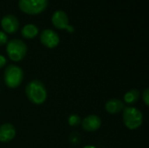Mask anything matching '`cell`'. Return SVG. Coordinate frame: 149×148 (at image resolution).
<instances>
[{
	"instance_id": "7",
	"label": "cell",
	"mask_w": 149,
	"mask_h": 148,
	"mask_svg": "<svg viewBox=\"0 0 149 148\" xmlns=\"http://www.w3.org/2000/svg\"><path fill=\"white\" fill-rule=\"evenodd\" d=\"M40 41L47 48H55L59 44V37L56 31L45 29L40 34Z\"/></svg>"
},
{
	"instance_id": "18",
	"label": "cell",
	"mask_w": 149,
	"mask_h": 148,
	"mask_svg": "<svg viewBox=\"0 0 149 148\" xmlns=\"http://www.w3.org/2000/svg\"><path fill=\"white\" fill-rule=\"evenodd\" d=\"M83 148H96L95 147H93V146H86V147H84Z\"/></svg>"
},
{
	"instance_id": "8",
	"label": "cell",
	"mask_w": 149,
	"mask_h": 148,
	"mask_svg": "<svg viewBox=\"0 0 149 148\" xmlns=\"http://www.w3.org/2000/svg\"><path fill=\"white\" fill-rule=\"evenodd\" d=\"M1 26L4 32L9 34L15 33L19 28V21L14 15H5L1 20Z\"/></svg>"
},
{
	"instance_id": "13",
	"label": "cell",
	"mask_w": 149,
	"mask_h": 148,
	"mask_svg": "<svg viewBox=\"0 0 149 148\" xmlns=\"http://www.w3.org/2000/svg\"><path fill=\"white\" fill-rule=\"evenodd\" d=\"M140 96H141V92L139 90L132 89L124 95V101L128 105H134L139 100Z\"/></svg>"
},
{
	"instance_id": "4",
	"label": "cell",
	"mask_w": 149,
	"mask_h": 148,
	"mask_svg": "<svg viewBox=\"0 0 149 148\" xmlns=\"http://www.w3.org/2000/svg\"><path fill=\"white\" fill-rule=\"evenodd\" d=\"M24 79V72L23 70L16 65H10L6 67L3 74V79L5 85L9 88H17L18 87Z\"/></svg>"
},
{
	"instance_id": "12",
	"label": "cell",
	"mask_w": 149,
	"mask_h": 148,
	"mask_svg": "<svg viewBox=\"0 0 149 148\" xmlns=\"http://www.w3.org/2000/svg\"><path fill=\"white\" fill-rule=\"evenodd\" d=\"M38 33V28L37 25H35L33 24H25L21 31L22 36L27 39H31V38H36Z\"/></svg>"
},
{
	"instance_id": "16",
	"label": "cell",
	"mask_w": 149,
	"mask_h": 148,
	"mask_svg": "<svg viewBox=\"0 0 149 148\" xmlns=\"http://www.w3.org/2000/svg\"><path fill=\"white\" fill-rule=\"evenodd\" d=\"M142 99H143V101H144L145 105H146L147 106H148V105H149V89L148 88H147V89L143 92V93H142Z\"/></svg>"
},
{
	"instance_id": "6",
	"label": "cell",
	"mask_w": 149,
	"mask_h": 148,
	"mask_svg": "<svg viewBox=\"0 0 149 148\" xmlns=\"http://www.w3.org/2000/svg\"><path fill=\"white\" fill-rule=\"evenodd\" d=\"M52 24L59 30L66 29L69 32H73L74 29L72 26L69 25V18L66 13L61 10H56L52 17Z\"/></svg>"
},
{
	"instance_id": "2",
	"label": "cell",
	"mask_w": 149,
	"mask_h": 148,
	"mask_svg": "<svg viewBox=\"0 0 149 148\" xmlns=\"http://www.w3.org/2000/svg\"><path fill=\"white\" fill-rule=\"evenodd\" d=\"M123 122L125 126L130 130L139 128L143 123L142 113L133 106L125 107L123 110Z\"/></svg>"
},
{
	"instance_id": "3",
	"label": "cell",
	"mask_w": 149,
	"mask_h": 148,
	"mask_svg": "<svg viewBox=\"0 0 149 148\" xmlns=\"http://www.w3.org/2000/svg\"><path fill=\"white\" fill-rule=\"evenodd\" d=\"M6 52L10 60L17 62L25 57L27 52V45L21 39L14 38L7 42Z\"/></svg>"
},
{
	"instance_id": "5",
	"label": "cell",
	"mask_w": 149,
	"mask_h": 148,
	"mask_svg": "<svg viewBox=\"0 0 149 148\" xmlns=\"http://www.w3.org/2000/svg\"><path fill=\"white\" fill-rule=\"evenodd\" d=\"M48 4V0H19V9L29 15H38L43 12Z\"/></svg>"
},
{
	"instance_id": "14",
	"label": "cell",
	"mask_w": 149,
	"mask_h": 148,
	"mask_svg": "<svg viewBox=\"0 0 149 148\" xmlns=\"http://www.w3.org/2000/svg\"><path fill=\"white\" fill-rule=\"evenodd\" d=\"M81 123V119L77 114H72L68 118V124L71 126H78Z\"/></svg>"
},
{
	"instance_id": "15",
	"label": "cell",
	"mask_w": 149,
	"mask_h": 148,
	"mask_svg": "<svg viewBox=\"0 0 149 148\" xmlns=\"http://www.w3.org/2000/svg\"><path fill=\"white\" fill-rule=\"evenodd\" d=\"M7 42H8V36H7V34L4 31H0V45H3Z\"/></svg>"
},
{
	"instance_id": "1",
	"label": "cell",
	"mask_w": 149,
	"mask_h": 148,
	"mask_svg": "<svg viewBox=\"0 0 149 148\" xmlns=\"http://www.w3.org/2000/svg\"><path fill=\"white\" fill-rule=\"evenodd\" d=\"M25 93L28 99L35 105L43 104L47 98V91L45 85L38 79H34L26 85Z\"/></svg>"
},
{
	"instance_id": "17",
	"label": "cell",
	"mask_w": 149,
	"mask_h": 148,
	"mask_svg": "<svg viewBox=\"0 0 149 148\" xmlns=\"http://www.w3.org/2000/svg\"><path fill=\"white\" fill-rule=\"evenodd\" d=\"M6 62H7L6 58H5L3 55H1V54H0V69H1V68H3V67L5 65Z\"/></svg>"
},
{
	"instance_id": "10",
	"label": "cell",
	"mask_w": 149,
	"mask_h": 148,
	"mask_svg": "<svg viewBox=\"0 0 149 148\" xmlns=\"http://www.w3.org/2000/svg\"><path fill=\"white\" fill-rule=\"evenodd\" d=\"M16 136V128L10 123H5L0 126V141L9 142Z\"/></svg>"
},
{
	"instance_id": "9",
	"label": "cell",
	"mask_w": 149,
	"mask_h": 148,
	"mask_svg": "<svg viewBox=\"0 0 149 148\" xmlns=\"http://www.w3.org/2000/svg\"><path fill=\"white\" fill-rule=\"evenodd\" d=\"M101 119L97 115H89L82 120V127L86 132H95L101 126Z\"/></svg>"
},
{
	"instance_id": "11",
	"label": "cell",
	"mask_w": 149,
	"mask_h": 148,
	"mask_svg": "<svg viewBox=\"0 0 149 148\" xmlns=\"http://www.w3.org/2000/svg\"><path fill=\"white\" fill-rule=\"evenodd\" d=\"M124 103L119 99H111L105 105L106 111L110 114H118L124 110Z\"/></svg>"
}]
</instances>
